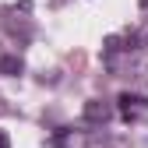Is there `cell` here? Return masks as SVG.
Instances as JSON below:
<instances>
[{"label":"cell","mask_w":148,"mask_h":148,"mask_svg":"<svg viewBox=\"0 0 148 148\" xmlns=\"http://www.w3.org/2000/svg\"><path fill=\"white\" fill-rule=\"evenodd\" d=\"M116 102H120V120L123 123H134V120H141L148 113V99L138 95V92H123Z\"/></svg>","instance_id":"cell-1"},{"label":"cell","mask_w":148,"mask_h":148,"mask_svg":"<svg viewBox=\"0 0 148 148\" xmlns=\"http://www.w3.org/2000/svg\"><path fill=\"white\" fill-rule=\"evenodd\" d=\"M106 120H109V106H106V102H99V99L85 102V113H81V123H85V127H99V123H106Z\"/></svg>","instance_id":"cell-2"},{"label":"cell","mask_w":148,"mask_h":148,"mask_svg":"<svg viewBox=\"0 0 148 148\" xmlns=\"http://www.w3.org/2000/svg\"><path fill=\"white\" fill-rule=\"evenodd\" d=\"M21 57H14V53H7V57H0V74L4 78H14V74H21Z\"/></svg>","instance_id":"cell-3"},{"label":"cell","mask_w":148,"mask_h":148,"mask_svg":"<svg viewBox=\"0 0 148 148\" xmlns=\"http://www.w3.org/2000/svg\"><path fill=\"white\" fill-rule=\"evenodd\" d=\"M67 138H71V131H67V127H60V134L49 141V148H67Z\"/></svg>","instance_id":"cell-4"},{"label":"cell","mask_w":148,"mask_h":148,"mask_svg":"<svg viewBox=\"0 0 148 148\" xmlns=\"http://www.w3.org/2000/svg\"><path fill=\"white\" fill-rule=\"evenodd\" d=\"M0 148H11V138H7L4 131H0Z\"/></svg>","instance_id":"cell-5"}]
</instances>
